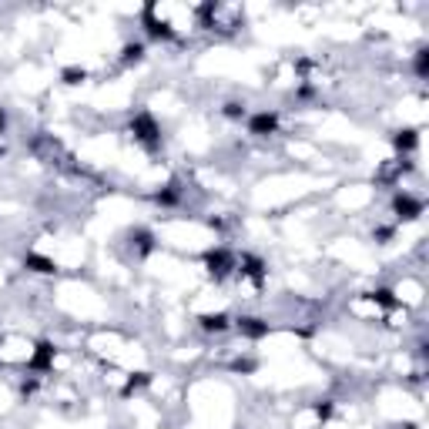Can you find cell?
<instances>
[{
	"label": "cell",
	"instance_id": "7c38bea8",
	"mask_svg": "<svg viewBox=\"0 0 429 429\" xmlns=\"http://www.w3.org/2000/svg\"><path fill=\"white\" fill-rule=\"evenodd\" d=\"M131 245L138 248V255H151L154 252V235L148 228H134L131 231Z\"/></svg>",
	"mask_w": 429,
	"mask_h": 429
},
{
	"label": "cell",
	"instance_id": "30bf717a",
	"mask_svg": "<svg viewBox=\"0 0 429 429\" xmlns=\"http://www.w3.org/2000/svg\"><path fill=\"white\" fill-rule=\"evenodd\" d=\"M198 325L205 332H225V329H231V316L228 312H205V316H198Z\"/></svg>",
	"mask_w": 429,
	"mask_h": 429
},
{
	"label": "cell",
	"instance_id": "52a82bcc",
	"mask_svg": "<svg viewBox=\"0 0 429 429\" xmlns=\"http://www.w3.org/2000/svg\"><path fill=\"white\" fill-rule=\"evenodd\" d=\"M235 329H238V335H245V339H265V335H268V322L265 319H258V316H238V319H235Z\"/></svg>",
	"mask_w": 429,
	"mask_h": 429
},
{
	"label": "cell",
	"instance_id": "8992f818",
	"mask_svg": "<svg viewBox=\"0 0 429 429\" xmlns=\"http://www.w3.org/2000/svg\"><path fill=\"white\" fill-rule=\"evenodd\" d=\"M235 268L242 272V278H248L255 288H262L265 282V262L258 258V255H242L238 262H235Z\"/></svg>",
	"mask_w": 429,
	"mask_h": 429
},
{
	"label": "cell",
	"instance_id": "5bb4252c",
	"mask_svg": "<svg viewBox=\"0 0 429 429\" xmlns=\"http://www.w3.org/2000/svg\"><path fill=\"white\" fill-rule=\"evenodd\" d=\"M61 81H64L67 88H77V84L88 81V71H84V67H64V71H61Z\"/></svg>",
	"mask_w": 429,
	"mask_h": 429
},
{
	"label": "cell",
	"instance_id": "8fae6325",
	"mask_svg": "<svg viewBox=\"0 0 429 429\" xmlns=\"http://www.w3.org/2000/svg\"><path fill=\"white\" fill-rule=\"evenodd\" d=\"M416 144H419V131H416V128H399V131L393 134V148L403 151V154L416 151Z\"/></svg>",
	"mask_w": 429,
	"mask_h": 429
},
{
	"label": "cell",
	"instance_id": "d6986e66",
	"mask_svg": "<svg viewBox=\"0 0 429 429\" xmlns=\"http://www.w3.org/2000/svg\"><path fill=\"white\" fill-rule=\"evenodd\" d=\"M332 399H319V403H316V416L322 419V423H325V419H332Z\"/></svg>",
	"mask_w": 429,
	"mask_h": 429
},
{
	"label": "cell",
	"instance_id": "44dd1931",
	"mask_svg": "<svg viewBox=\"0 0 429 429\" xmlns=\"http://www.w3.org/2000/svg\"><path fill=\"white\" fill-rule=\"evenodd\" d=\"M393 235H396V231L389 228V225H379V228L373 231V238H379V245H385V242H389V238H393Z\"/></svg>",
	"mask_w": 429,
	"mask_h": 429
},
{
	"label": "cell",
	"instance_id": "e0dca14e",
	"mask_svg": "<svg viewBox=\"0 0 429 429\" xmlns=\"http://www.w3.org/2000/svg\"><path fill=\"white\" fill-rule=\"evenodd\" d=\"M154 201H158V205H165V208H171V205L181 201V191H178V185H168L165 191H158V195H154Z\"/></svg>",
	"mask_w": 429,
	"mask_h": 429
},
{
	"label": "cell",
	"instance_id": "7402d4cb",
	"mask_svg": "<svg viewBox=\"0 0 429 429\" xmlns=\"http://www.w3.org/2000/svg\"><path fill=\"white\" fill-rule=\"evenodd\" d=\"M4 128H7V111L0 108V131H4Z\"/></svg>",
	"mask_w": 429,
	"mask_h": 429
},
{
	"label": "cell",
	"instance_id": "2e32d148",
	"mask_svg": "<svg viewBox=\"0 0 429 429\" xmlns=\"http://www.w3.org/2000/svg\"><path fill=\"white\" fill-rule=\"evenodd\" d=\"M121 61L124 64H141L144 61V44H134V41L131 44H124L121 47Z\"/></svg>",
	"mask_w": 429,
	"mask_h": 429
},
{
	"label": "cell",
	"instance_id": "ffe728a7",
	"mask_svg": "<svg viewBox=\"0 0 429 429\" xmlns=\"http://www.w3.org/2000/svg\"><path fill=\"white\" fill-rule=\"evenodd\" d=\"M416 74H419V77L429 74V51H426V47H423V51L416 54Z\"/></svg>",
	"mask_w": 429,
	"mask_h": 429
},
{
	"label": "cell",
	"instance_id": "3957f363",
	"mask_svg": "<svg viewBox=\"0 0 429 429\" xmlns=\"http://www.w3.org/2000/svg\"><path fill=\"white\" fill-rule=\"evenodd\" d=\"M141 24H144V31H148V37H154V41H175V27L165 17H158L154 4H148L141 11Z\"/></svg>",
	"mask_w": 429,
	"mask_h": 429
},
{
	"label": "cell",
	"instance_id": "9c48e42d",
	"mask_svg": "<svg viewBox=\"0 0 429 429\" xmlns=\"http://www.w3.org/2000/svg\"><path fill=\"white\" fill-rule=\"evenodd\" d=\"M24 268L34 272V276H57V262L54 258H47V255H41V252L24 255Z\"/></svg>",
	"mask_w": 429,
	"mask_h": 429
},
{
	"label": "cell",
	"instance_id": "4fadbf2b",
	"mask_svg": "<svg viewBox=\"0 0 429 429\" xmlns=\"http://www.w3.org/2000/svg\"><path fill=\"white\" fill-rule=\"evenodd\" d=\"M369 298H373L375 306H383V308H396L399 306V298H396V292H393V288H373V292H369Z\"/></svg>",
	"mask_w": 429,
	"mask_h": 429
},
{
	"label": "cell",
	"instance_id": "5b68a950",
	"mask_svg": "<svg viewBox=\"0 0 429 429\" xmlns=\"http://www.w3.org/2000/svg\"><path fill=\"white\" fill-rule=\"evenodd\" d=\"M278 131V114L276 111H255L252 118H248V134L255 138H268V134Z\"/></svg>",
	"mask_w": 429,
	"mask_h": 429
},
{
	"label": "cell",
	"instance_id": "ba28073f",
	"mask_svg": "<svg viewBox=\"0 0 429 429\" xmlns=\"http://www.w3.org/2000/svg\"><path fill=\"white\" fill-rule=\"evenodd\" d=\"M393 211H396L399 221H416L419 215H423V201L403 191V195H396V198H393Z\"/></svg>",
	"mask_w": 429,
	"mask_h": 429
},
{
	"label": "cell",
	"instance_id": "277c9868",
	"mask_svg": "<svg viewBox=\"0 0 429 429\" xmlns=\"http://www.w3.org/2000/svg\"><path fill=\"white\" fill-rule=\"evenodd\" d=\"M54 342H47V339H41L37 345H34V353H31V359H27V369L31 373H51L54 369Z\"/></svg>",
	"mask_w": 429,
	"mask_h": 429
},
{
	"label": "cell",
	"instance_id": "603a6c76",
	"mask_svg": "<svg viewBox=\"0 0 429 429\" xmlns=\"http://www.w3.org/2000/svg\"><path fill=\"white\" fill-rule=\"evenodd\" d=\"M399 429H419V426H413V423H406V426H399Z\"/></svg>",
	"mask_w": 429,
	"mask_h": 429
},
{
	"label": "cell",
	"instance_id": "ac0fdd59",
	"mask_svg": "<svg viewBox=\"0 0 429 429\" xmlns=\"http://www.w3.org/2000/svg\"><path fill=\"white\" fill-rule=\"evenodd\" d=\"M225 118H231V121L245 118V104H238V101H228V104H225Z\"/></svg>",
	"mask_w": 429,
	"mask_h": 429
},
{
	"label": "cell",
	"instance_id": "9a60e30c",
	"mask_svg": "<svg viewBox=\"0 0 429 429\" xmlns=\"http://www.w3.org/2000/svg\"><path fill=\"white\" fill-rule=\"evenodd\" d=\"M144 385H151V373H131L128 383H124V396H131V393L144 389Z\"/></svg>",
	"mask_w": 429,
	"mask_h": 429
},
{
	"label": "cell",
	"instance_id": "7a4b0ae2",
	"mask_svg": "<svg viewBox=\"0 0 429 429\" xmlns=\"http://www.w3.org/2000/svg\"><path fill=\"white\" fill-rule=\"evenodd\" d=\"M131 134H134V141L144 144L148 151H154L161 144V128L154 121V114H148V111H138L131 118Z\"/></svg>",
	"mask_w": 429,
	"mask_h": 429
},
{
	"label": "cell",
	"instance_id": "6da1fadb",
	"mask_svg": "<svg viewBox=\"0 0 429 429\" xmlns=\"http://www.w3.org/2000/svg\"><path fill=\"white\" fill-rule=\"evenodd\" d=\"M235 255L228 252V248H208V252L201 255V265H205V272H208V278H215V282H225V278L235 272Z\"/></svg>",
	"mask_w": 429,
	"mask_h": 429
}]
</instances>
